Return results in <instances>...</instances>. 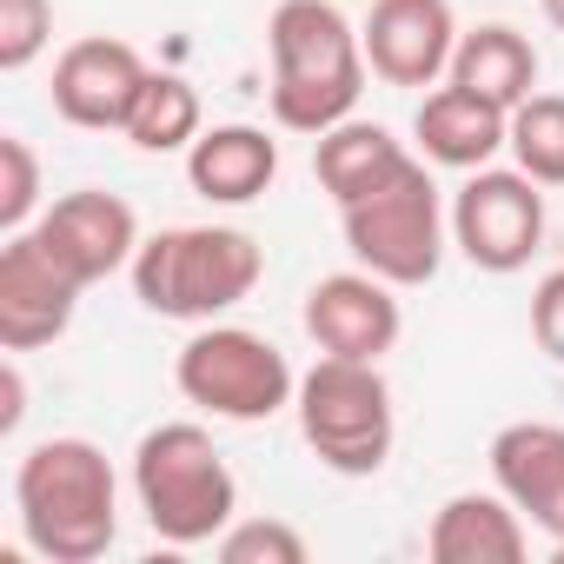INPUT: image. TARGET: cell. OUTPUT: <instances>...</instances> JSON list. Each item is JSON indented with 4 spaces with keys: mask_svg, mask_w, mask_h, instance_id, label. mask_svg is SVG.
<instances>
[{
    "mask_svg": "<svg viewBox=\"0 0 564 564\" xmlns=\"http://www.w3.org/2000/svg\"><path fill=\"white\" fill-rule=\"evenodd\" d=\"M21 538L47 564H94L120 538V478L94 438H41L14 465Z\"/></svg>",
    "mask_w": 564,
    "mask_h": 564,
    "instance_id": "obj_1",
    "label": "cell"
},
{
    "mask_svg": "<svg viewBox=\"0 0 564 564\" xmlns=\"http://www.w3.org/2000/svg\"><path fill=\"white\" fill-rule=\"evenodd\" d=\"M272 47V120L286 133H326L352 120L366 94V41L333 0H279L265 21Z\"/></svg>",
    "mask_w": 564,
    "mask_h": 564,
    "instance_id": "obj_2",
    "label": "cell"
},
{
    "mask_svg": "<svg viewBox=\"0 0 564 564\" xmlns=\"http://www.w3.org/2000/svg\"><path fill=\"white\" fill-rule=\"evenodd\" d=\"M127 272H133V300L153 319L213 326L219 313L252 300L265 252L246 226H166V232L140 239Z\"/></svg>",
    "mask_w": 564,
    "mask_h": 564,
    "instance_id": "obj_3",
    "label": "cell"
},
{
    "mask_svg": "<svg viewBox=\"0 0 564 564\" xmlns=\"http://www.w3.org/2000/svg\"><path fill=\"white\" fill-rule=\"evenodd\" d=\"M133 498L160 544H219V531L239 518V478L219 458L213 432L193 419L153 425L133 445Z\"/></svg>",
    "mask_w": 564,
    "mask_h": 564,
    "instance_id": "obj_4",
    "label": "cell"
},
{
    "mask_svg": "<svg viewBox=\"0 0 564 564\" xmlns=\"http://www.w3.org/2000/svg\"><path fill=\"white\" fill-rule=\"evenodd\" d=\"M293 412H300V438L313 445V458L326 471H339V478L386 471L399 419H392V386H386L379 359H333V352H319V366L293 392Z\"/></svg>",
    "mask_w": 564,
    "mask_h": 564,
    "instance_id": "obj_5",
    "label": "cell"
},
{
    "mask_svg": "<svg viewBox=\"0 0 564 564\" xmlns=\"http://www.w3.org/2000/svg\"><path fill=\"white\" fill-rule=\"evenodd\" d=\"M339 226H346V252L379 272L386 286H432L438 265H445V232H452V213L438 199V180L425 173V160L412 153L386 186H372L366 199L339 206Z\"/></svg>",
    "mask_w": 564,
    "mask_h": 564,
    "instance_id": "obj_6",
    "label": "cell"
},
{
    "mask_svg": "<svg viewBox=\"0 0 564 564\" xmlns=\"http://www.w3.org/2000/svg\"><path fill=\"white\" fill-rule=\"evenodd\" d=\"M173 386L186 405H199L226 425H259L272 412H286L300 392L286 352L246 326H199L173 359Z\"/></svg>",
    "mask_w": 564,
    "mask_h": 564,
    "instance_id": "obj_7",
    "label": "cell"
},
{
    "mask_svg": "<svg viewBox=\"0 0 564 564\" xmlns=\"http://www.w3.org/2000/svg\"><path fill=\"white\" fill-rule=\"evenodd\" d=\"M452 246L478 272H524L531 252L544 246V193L531 173L478 166L452 193Z\"/></svg>",
    "mask_w": 564,
    "mask_h": 564,
    "instance_id": "obj_8",
    "label": "cell"
},
{
    "mask_svg": "<svg viewBox=\"0 0 564 564\" xmlns=\"http://www.w3.org/2000/svg\"><path fill=\"white\" fill-rule=\"evenodd\" d=\"M80 279L41 246V232H8L0 246V346L8 352H41L54 346L74 313H80Z\"/></svg>",
    "mask_w": 564,
    "mask_h": 564,
    "instance_id": "obj_9",
    "label": "cell"
},
{
    "mask_svg": "<svg viewBox=\"0 0 564 564\" xmlns=\"http://www.w3.org/2000/svg\"><path fill=\"white\" fill-rule=\"evenodd\" d=\"M147 74H153V67L140 61L133 41L87 34V41L61 47L47 100H54V113H61L67 127H80V133H120L127 113H133V100H140V87H147Z\"/></svg>",
    "mask_w": 564,
    "mask_h": 564,
    "instance_id": "obj_10",
    "label": "cell"
},
{
    "mask_svg": "<svg viewBox=\"0 0 564 564\" xmlns=\"http://www.w3.org/2000/svg\"><path fill=\"white\" fill-rule=\"evenodd\" d=\"M41 246L80 279V286H100V279L127 272L133 252H140V213L120 199V193H100V186H80V193H61L41 219H34Z\"/></svg>",
    "mask_w": 564,
    "mask_h": 564,
    "instance_id": "obj_11",
    "label": "cell"
},
{
    "mask_svg": "<svg viewBox=\"0 0 564 564\" xmlns=\"http://www.w3.org/2000/svg\"><path fill=\"white\" fill-rule=\"evenodd\" d=\"M359 41L386 87H438L458 54V14L452 0H372Z\"/></svg>",
    "mask_w": 564,
    "mask_h": 564,
    "instance_id": "obj_12",
    "label": "cell"
},
{
    "mask_svg": "<svg viewBox=\"0 0 564 564\" xmlns=\"http://www.w3.org/2000/svg\"><path fill=\"white\" fill-rule=\"evenodd\" d=\"M399 286H386L379 272H326L306 293V339L333 359H386L405 333V313L392 300Z\"/></svg>",
    "mask_w": 564,
    "mask_h": 564,
    "instance_id": "obj_13",
    "label": "cell"
},
{
    "mask_svg": "<svg viewBox=\"0 0 564 564\" xmlns=\"http://www.w3.org/2000/svg\"><path fill=\"white\" fill-rule=\"evenodd\" d=\"M491 478L498 491L551 538V557L564 564V425L518 419L491 438Z\"/></svg>",
    "mask_w": 564,
    "mask_h": 564,
    "instance_id": "obj_14",
    "label": "cell"
},
{
    "mask_svg": "<svg viewBox=\"0 0 564 564\" xmlns=\"http://www.w3.org/2000/svg\"><path fill=\"white\" fill-rule=\"evenodd\" d=\"M412 133H419V153H425L432 166L478 173V166H491V160L511 147V113L491 107V100H478L471 87L445 80V87H432V94L419 100Z\"/></svg>",
    "mask_w": 564,
    "mask_h": 564,
    "instance_id": "obj_15",
    "label": "cell"
},
{
    "mask_svg": "<svg viewBox=\"0 0 564 564\" xmlns=\"http://www.w3.org/2000/svg\"><path fill=\"white\" fill-rule=\"evenodd\" d=\"M425 551L432 564H518L531 551V531L505 491H458L432 511Z\"/></svg>",
    "mask_w": 564,
    "mask_h": 564,
    "instance_id": "obj_16",
    "label": "cell"
},
{
    "mask_svg": "<svg viewBox=\"0 0 564 564\" xmlns=\"http://www.w3.org/2000/svg\"><path fill=\"white\" fill-rule=\"evenodd\" d=\"M186 180L199 199L213 206H252L272 180H279V140L265 127H246V120H226V127H206L193 147H186Z\"/></svg>",
    "mask_w": 564,
    "mask_h": 564,
    "instance_id": "obj_17",
    "label": "cell"
},
{
    "mask_svg": "<svg viewBox=\"0 0 564 564\" xmlns=\"http://www.w3.org/2000/svg\"><path fill=\"white\" fill-rule=\"evenodd\" d=\"M445 80H458V87H471L478 100H491V107H518V100H531L538 94V47L511 28V21H485V28H471V34H458V54H452V74Z\"/></svg>",
    "mask_w": 564,
    "mask_h": 564,
    "instance_id": "obj_18",
    "label": "cell"
},
{
    "mask_svg": "<svg viewBox=\"0 0 564 564\" xmlns=\"http://www.w3.org/2000/svg\"><path fill=\"white\" fill-rule=\"evenodd\" d=\"M405 160H412L405 140H392L379 120H339V127H326V133L313 140V173H319V186L333 193V206L366 199V193L386 186Z\"/></svg>",
    "mask_w": 564,
    "mask_h": 564,
    "instance_id": "obj_19",
    "label": "cell"
},
{
    "mask_svg": "<svg viewBox=\"0 0 564 564\" xmlns=\"http://www.w3.org/2000/svg\"><path fill=\"white\" fill-rule=\"evenodd\" d=\"M120 133H127L140 153H186V147L206 133L199 94H193L180 74H147V87H140V100H133V113H127Z\"/></svg>",
    "mask_w": 564,
    "mask_h": 564,
    "instance_id": "obj_20",
    "label": "cell"
},
{
    "mask_svg": "<svg viewBox=\"0 0 564 564\" xmlns=\"http://www.w3.org/2000/svg\"><path fill=\"white\" fill-rule=\"evenodd\" d=\"M511 160L538 186H564V94H531L511 107Z\"/></svg>",
    "mask_w": 564,
    "mask_h": 564,
    "instance_id": "obj_21",
    "label": "cell"
},
{
    "mask_svg": "<svg viewBox=\"0 0 564 564\" xmlns=\"http://www.w3.org/2000/svg\"><path fill=\"white\" fill-rule=\"evenodd\" d=\"M219 557H226V564H306L313 544H306V531L286 524V518H232V524L219 531Z\"/></svg>",
    "mask_w": 564,
    "mask_h": 564,
    "instance_id": "obj_22",
    "label": "cell"
},
{
    "mask_svg": "<svg viewBox=\"0 0 564 564\" xmlns=\"http://www.w3.org/2000/svg\"><path fill=\"white\" fill-rule=\"evenodd\" d=\"M41 213V160L21 133H0V232H28Z\"/></svg>",
    "mask_w": 564,
    "mask_h": 564,
    "instance_id": "obj_23",
    "label": "cell"
},
{
    "mask_svg": "<svg viewBox=\"0 0 564 564\" xmlns=\"http://www.w3.org/2000/svg\"><path fill=\"white\" fill-rule=\"evenodd\" d=\"M54 41V0H0V74H28Z\"/></svg>",
    "mask_w": 564,
    "mask_h": 564,
    "instance_id": "obj_24",
    "label": "cell"
},
{
    "mask_svg": "<svg viewBox=\"0 0 564 564\" xmlns=\"http://www.w3.org/2000/svg\"><path fill=\"white\" fill-rule=\"evenodd\" d=\"M531 339L564 366V265L538 279V293H531Z\"/></svg>",
    "mask_w": 564,
    "mask_h": 564,
    "instance_id": "obj_25",
    "label": "cell"
},
{
    "mask_svg": "<svg viewBox=\"0 0 564 564\" xmlns=\"http://www.w3.org/2000/svg\"><path fill=\"white\" fill-rule=\"evenodd\" d=\"M28 419V379H21V352H8L0 366V432H21Z\"/></svg>",
    "mask_w": 564,
    "mask_h": 564,
    "instance_id": "obj_26",
    "label": "cell"
},
{
    "mask_svg": "<svg viewBox=\"0 0 564 564\" xmlns=\"http://www.w3.org/2000/svg\"><path fill=\"white\" fill-rule=\"evenodd\" d=\"M538 8H544V21H551V28L564 34V0H538Z\"/></svg>",
    "mask_w": 564,
    "mask_h": 564,
    "instance_id": "obj_27",
    "label": "cell"
}]
</instances>
